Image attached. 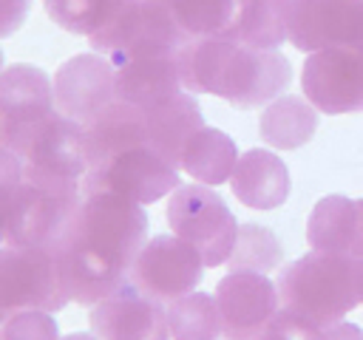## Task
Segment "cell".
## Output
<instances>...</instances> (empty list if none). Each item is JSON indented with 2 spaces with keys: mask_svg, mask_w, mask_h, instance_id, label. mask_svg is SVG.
<instances>
[{
  "mask_svg": "<svg viewBox=\"0 0 363 340\" xmlns=\"http://www.w3.org/2000/svg\"><path fill=\"white\" fill-rule=\"evenodd\" d=\"M145 241L147 215L142 204L113 193H85L54 252L68 300L96 306L122 289Z\"/></svg>",
  "mask_w": 363,
  "mask_h": 340,
  "instance_id": "obj_1",
  "label": "cell"
},
{
  "mask_svg": "<svg viewBox=\"0 0 363 340\" xmlns=\"http://www.w3.org/2000/svg\"><path fill=\"white\" fill-rule=\"evenodd\" d=\"M278 300L318 329L340 323L360 306V264L357 258L332 252H306L278 272Z\"/></svg>",
  "mask_w": 363,
  "mask_h": 340,
  "instance_id": "obj_2",
  "label": "cell"
},
{
  "mask_svg": "<svg viewBox=\"0 0 363 340\" xmlns=\"http://www.w3.org/2000/svg\"><path fill=\"white\" fill-rule=\"evenodd\" d=\"M88 40L96 54L111 60V65H122L128 60L176 57L190 37L182 31L164 0H125L111 23Z\"/></svg>",
  "mask_w": 363,
  "mask_h": 340,
  "instance_id": "obj_3",
  "label": "cell"
},
{
  "mask_svg": "<svg viewBox=\"0 0 363 340\" xmlns=\"http://www.w3.org/2000/svg\"><path fill=\"white\" fill-rule=\"evenodd\" d=\"M167 224L173 235L187 241L204 261V266L227 264L238 221L224 198L207 184H179L167 198Z\"/></svg>",
  "mask_w": 363,
  "mask_h": 340,
  "instance_id": "obj_4",
  "label": "cell"
},
{
  "mask_svg": "<svg viewBox=\"0 0 363 340\" xmlns=\"http://www.w3.org/2000/svg\"><path fill=\"white\" fill-rule=\"evenodd\" d=\"M62 306H68V295L51 252L11 244L0 246V326L17 312H60Z\"/></svg>",
  "mask_w": 363,
  "mask_h": 340,
  "instance_id": "obj_5",
  "label": "cell"
},
{
  "mask_svg": "<svg viewBox=\"0 0 363 340\" xmlns=\"http://www.w3.org/2000/svg\"><path fill=\"white\" fill-rule=\"evenodd\" d=\"M79 201L82 190H54L23 178L11 204L6 244L45 249L54 255L74 224Z\"/></svg>",
  "mask_w": 363,
  "mask_h": 340,
  "instance_id": "obj_6",
  "label": "cell"
},
{
  "mask_svg": "<svg viewBox=\"0 0 363 340\" xmlns=\"http://www.w3.org/2000/svg\"><path fill=\"white\" fill-rule=\"evenodd\" d=\"M85 173V125L54 113L37 130L23 156V178L54 190H82Z\"/></svg>",
  "mask_w": 363,
  "mask_h": 340,
  "instance_id": "obj_7",
  "label": "cell"
},
{
  "mask_svg": "<svg viewBox=\"0 0 363 340\" xmlns=\"http://www.w3.org/2000/svg\"><path fill=\"white\" fill-rule=\"evenodd\" d=\"M182 184L179 167L170 164L159 150L150 144L130 147L105 164L94 167L82 178V196L85 193H113L122 198H130L136 204H153L164 196H170Z\"/></svg>",
  "mask_w": 363,
  "mask_h": 340,
  "instance_id": "obj_8",
  "label": "cell"
},
{
  "mask_svg": "<svg viewBox=\"0 0 363 340\" xmlns=\"http://www.w3.org/2000/svg\"><path fill=\"white\" fill-rule=\"evenodd\" d=\"M301 91L318 113L340 116L363 110V45H332L306 54Z\"/></svg>",
  "mask_w": 363,
  "mask_h": 340,
  "instance_id": "obj_9",
  "label": "cell"
},
{
  "mask_svg": "<svg viewBox=\"0 0 363 340\" xmlns=\"http://www.w3.org/2000/svg\"><path fill=\"white\" fill-rule=\"evenodd\" d=\"M201 278L204 261L187 241H182L179 235H153L139 249L128 283L167 306L170 300L193 292Z\"/></svg>",
  "mask_w": 363,
  "mask_h": 340,
  "instance_id": "obj_10",
  "label": "cell"
},
{
  "mask_svg": "<svg viewBox=\"0 0 363 340\" xmlns=\"http://www.w3.org/2000/svg\"><path fill=\"white\" fill-rule=\"evenodd\" d=\"M292 82V65L278 48H252L233 42L216 96L227 99L233 108L250 110L264 108L278 99Z\"/></svg>",
  "mask_w": 363,
  "mask_h": 340,
  "instance_id": "obj_11",
  "label": "cell"
},
{
  "mask_svg": "<svg viewBox=\"0 0 363 340\" xmlns=\"http://www.w3.org/2000/svg\"><path fill=\"white\" fill-rule=\"evenodd\" d=\"M0 108L9 119L11 139L9 150L20 159L26 156L37 130L57 113L54 105V79L31 62H14L0 74Z\"/></svg>",
  "mask_w": 363,
  "mask_h": 340,
  "instance_id": "obj_12",
  "label": "cell"
},
{
  "mask_svg": "<svg viewBox=\"0 0 363 340\" xmlns=\"http://www.w3.org/2000/svg\"><path fill=\"white\" fill-rule=\"evenodd\" d=\"M116 99V68L102 54H74L54 74L57 113L88 125Z\"/></svg>",
  "mask_w": 363,
  "mask_h": 340,
  "instance_id": "obj_13",
  "label": "cell"
},
{
  "mask_svg": "<svg viewBox=\"0 0 363 340\" xmlns=\"http://www.w3.org/2000/svg\"><path fill=\"white\" fill-rule=\"evenodd\" d=\"M289 42L303 54L363 45V0H292Z\"/></svg>",
  "mask_w": 363,
  "mask_h": 340,
  "instance_id": "obj_14",
  "label": "cell"
},
{
  "mask_svg": "<svg viewBox=\"0 0 363 340\" xmlns=\"http://www.w3.org/2000/svg\"><path fill=\"white\" fill-rule=\"evenodd\" d=\"M213 295L221 312V329L227 340H250L281 309L278 286L264 272L233 269L218 280Z\"/></svg>",
  "mask_w": 363,
  "mask_h": 340,
  "instance_id": "obj_15",
  "label": "cell"
},
{
  "mask_svg": "<svg viewBox=\"0 0 363 340\" xmlns=\"http://www.w3.org/2000/svg\"><path fill=\"white\" fill-rule=\"evenodd\" d=\"M88 323L99 340H173L164 303L130 283L91 306Z\"/></svg>",
  "mask_w": 363,
  "mask_h": 340,
  "instance_id": "obj_16",
  "label": "cell"
},
{
  "mask_svg": "<svg viewBox=\"0 0 363 340\" xmlns=\"http://www.w3.org/2000/svg\"><path fill=\"white\" fill-rule=\"evenodd\" d=\"M306 241L318 252L363 258V198L323 196L309 212Z\"/></svg>",
  "mask_w": 363,
  "mask_h": 340,
  "instance_id": "obj_17",
  "label": "cell"
},
{
  "mask_svg": "<svg viewBox=\"0 0 363 340\" xmlns=\"http://www.w3.org/2000/svg\"><path fill=\"white\" fill-rule=\"evenodd\" d=\"M233 196L252 210H275L286 201L292 181L284 159L264 147H250L238 156L230 176Z\"/></svg>",
  "mask_w": 363,
  "mask_h": 340,
  "instance_id": "obj_18",
  "label": "cell"
},
{
  "mask_svg": "<svg viewBox=\"0 0 363 340\" xmlns=\"http://www.w3.org/2000/svg\"><path fill=\"white\" fill-rule=\"evenodd\" d=\"M139 144H147V113L139 105L113 99L102 113H96L85 125L88 170Z\"/></svg>",
  "mask_w": 363,
  "mask_h": 340,
  "instance_id": "obj_19",
  "label": "cell"
},
{
  "mask_svg": "<svg viewBox=\"0 0 363 340\" xmlns=\"http://www.w3.org/2000/svg\"><path fill=\"white\" fill-rule=\"evenodd\" d=\"M145 113H147V144L179 167L184 144L196 130L204 128V113L199 108V99L190 91H179L176 96L153 108H145Z\"/></svg>",
  "mask_w": 363,
  "mask_h": 340,
  "instance_id": "obj_20",
  "label": "cell"
},
{
  "mask_svg": "<svg viewBox=\"0 0 363 340\" xmlns=\"http://www.w3.org/2000/svg\"><path fill=\"white\" fill-rule=\"evenodd\" d=\"M116 68V99L130 102L139 108H153L182 88L176 57H147V60H128Z\"/></svg>",
  "mask_w": 363,
  "mask_h": 340,
  "instance_id": "obj_21",
  "label": "cell"
},
{
  "mask_svg": "<svg viewBox=\"0 0 363 340\" xmlns=\"http://www.w3.org/2000/svg\"><path fill=\"white\" fill-rule=\"evenodd\" d=\"M318 130V108L306 96L281 94L269 105H264V113L258 119L261 139L275 150H295L303 147Z\"/></svg>",
  "mask_w": 363,
  "mask_h": 340,
  "instance_id": "obj_22",
  "label": "cell"
},
{
  "mask_svg": "<svg viewBox=\"0 0 363 340\" xmlns=\"http://www.w3.org/2000/svg\"><path fill=\"white\" fill-rule=\"evenodd\" d=\"M289 3L292 0H238L224 37L252 48L284 45L289 40Z\"/></svg>",
  "mask_w": 363,
  "mask_h": 340,
  "instance_id": "obj_23",
  "label": "cell"
},
{
  "mask_svg": "<svg viewBox=\"0 0 363 340\" xmlns=\"http://www.w3.org/2000/svg\"><path fill=\"white\" fill-rule=\"evenodd\" d=\"M235 162H238V147H235V142H233L224 130L204 125V128L196 130V133L190 136V142L184 144L179 170H184L193 181L213 187V184L230 181Z\"/></svg>",
  "mask_w": 363,
  "mask_h": 340,
  "instance_id": "obj_24",
  "label": "cell"
},
{
  "mask_svg": "<svg viewBox=\"0 0 363 340\" xmlns=\"http://www.w3.org/2000/svg\"><path fill=\"white\" fill-rule=\"evenodd\" d=\"M164 309H167V326L173 340H218L224 334L216 295L193 289L170 300Z\"/></svg>",
  "mask_w": 363,
  "mask_h": 340,
  "instance_id": "obj_25",
  "label": "cell"
},
{
  "mask_svg": "<svg viewBox=\"0 0 363 340\" xmlns=\"http://www.w3.org/2000/svg\"><path fill=\"white\" fill-rule=\"evenodd\" d=\"M284 261V246L272 230L264 224H238V235L233 244V252L227 258L230 272L247 269V272H272Z\"/></svg>",
  "mask_w": 363,
  "mask_h": 340,
  "instance_id": "obj_26",
  "label": "cell"
},
{
  "mask_svg": "<svg viewBox=\"0 0 363 340\" xmlns=\"http://www.w3.org/2000/svg\"><path fill=\"white\" fill-rule=\"evenodd\" d=\"M187 37L227 34L238 0H164Z\"/></svg>",
  "mask_w": 363,
  "mask_h": 340,
  "instance_id": "obj_27",
  "label": "cell"
},
{
  "mask_svg": "<svg viewBox=\"0 0 363 340\" xmlns=\"http://www.w3.org/2000/svg\"><path fill=\"white\" fill-rule=\"evenodd\" d=\"M125 0H43L45 14L71 34L91 37L119 11Z\"/></svg>",
  "mask_w": 363,
  "mask_h": 340,
  "instance_id": "obj_28",
  "label": "cell"
},
{
  "mask_svg": "<svg viewBox=\"0 0 363 340\" xmlns=\"http://www.w3.org/2000/svg\"><path fill=\"white\" fill-rule=\"evenodd\" d=\"M51 314L54 312H43V309L17 312L0 326V332L6 340H60L57 320Z\"/></svg>",
  "mask_w": 363,
  "mask_h": 340,
  "instance_id": "obj_29",
  "label": "cell"
},
{
  "mask_svg": "<svg viewBox=\"0 0 363 340\" xmlns=\"http://www.w3.org/2000/svg\"><path fill=\"white\" fill-rule=\"evenodd\" d=\"M320 332L323 329H318L306 317H301L289 309H278L269 317V323L250 340H320Z\"/></svg>",
  "mask_w": 363,
  "mask_h": 340,
  "instance_id": "obj_30",
  "label": "cell"
},
{
  "mask_svg": "<svg viewBox=\"0 0 363 340\" xmlns=\"http://www.w3.org/2000/svg\"><path fill=\"white\" fill-rule=\"evenodd\" d=\"M20 184H23V159L14 150L0 147V207L11 210Z\"/></svg>",
  "mask_w": 363,
  "mask_h": 340,
  "instance_id": "obj_31",
  "label": "cell"
},
{
  "mask_svg": "<svg viewBox=\"0 0 363 340\" xmlns=\"http://www.w3.org/2000/svg\"><path fill=\"white\" fill-rule=\"evenodd\" d=\"M28 11L31 0H0V40L17 34L28 20Z\"/></svg>",
  "mask_w": 363,
  "mask_h": 340,
  "instance_id": "obj_32",
  "label": "cell"
},
{
  "mask_svg": "<svg viewBox=\"0 0 363 340\" xmlns=\"http://www.w3.org/2000/svg\"><path fill=\"white\" fill-rule=\"evenodd\" d=\"M320 340H363V329L357 323H349V320H340L329 329L320 332Z\"/></svg>",
  "mask_w": 363,
  "mask_h": 340,
  "instance_id": "obj_33",
  "label": "cell"
},
{
  "mask_svg": "<svg viewBox=\"0 0 363 340\" xmlns=\"http://www.w3.org/2000/svg\"><path fill=\"white\" fill-rule=\"evenodd\" d=\"M9 139H11V128H9V119L0 108V147H9Z\"/></svg>",
  "mask_w": 363,
  "mask_h": 340,
  "instance_id": "obj_34",
  "label": "cell"
},
{
  "mask_svg": "<svg viewBox=\"0 0 363 340\" xmlns=\"http://www.w3.org/2000/svg\"><path fill=\"white\" fill-rule=\"evenodd\" d=\"M9 215H11V210L0 207V246L6 244V235H9Z\"/></svg>",
  "mask_w": 363,
  "mask_h": 340,
  "instance_id": "obj_35",
  "label": "cell"
},
{
  "mask_svg": "<svg viewBox=\"0 0 363 340\" xmlns=\"http://www.w3.org/2000/svg\"><path fill=\"white\" fill-rule=\"evenodd\" d=\"M60 340H99L94 332H71V334H65V337H60Z\"/></svg>",
  "mask_w": 363,
  "mask_h": 340,
  "instance_id": "obj_36",
  "label": "cell"
},
{
  "mask_svg": "<svg viewBox=\"0 0 363 340\" xmlns=\"http://www.w3.org/2000/svg\"><path fill=\"white\" fill-rule=\"evenodd\" d=\"M357 264H360V303H363V258H357Z\"/></svg>",
  "mask_w": 363,
  "mask_h": 340,
  "instance_id": "obj_37",
  "label": "cell"
},
{
  "mask_svg": "<svg viewBox=\"0 0 363 340\" xmlns=\"http://www.w3.org/2000/svg\"><path fill=\"white\" fill-rule=\"evenodd\" d=\"M3 68H6V65H3V48H0V74H3Z\"/></svg>",
  "mask_w": 363,
  "mask_h": 340,
  "instance_id": "obj_38",
  "label": "cell"
},
{
  "mask_svg": "<svg viewBox=\"0 0 363 340\" xmlns=\"http://www.w3.org/2000/svg\"><path fill=\"white\" fill-rule=\"evenodd\" d=\"M0 340H6V337H3V332H0Z\"/></svg>",
  "mask_w": 363,
  "mask_h": 340,
  "instance_id": "obj_39",
  "label": "cell"
}]
</instances>
